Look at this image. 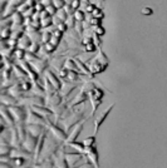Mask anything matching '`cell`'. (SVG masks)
I'll return each mask as SVG.
<instances>
[{
	"label": "cell",
	"instance_id": "cb8c5ba5",
	"mask_svg": "<svg viewBox=\"0 0 167 168\" xmlns=\"http://www.w3.org/2000/svg\"><path fill=\"white\" fill-rule=\"evenodd\" d=\"M91 14H92V16H93V18H96V19H102V18L104 16L103 15V11H102V9L101 8H97V6H96V9Z\"/></svg>",
	"mask_w": 167,
	"mask_h": 168
},
{
	"label": "cell",
	"instance_id": "52a82bcc",
	"mask_svg": "<svg viewBox=\"0 0 167 168\" xmlns=\"http://www.w3.org/2000/svg\"><path fill=\"white\" fill-rule=\"evenodd\" d=\"M84 154L87 157L88 162L91 163L94 168H98V153H97V149L94 146L92 147H86V152Z\"/></svg>",
	"mask_w": 167,
	"mask_h": 168
},
{
	"label": "cell",
	"instance_id": "5bb4252c",
	"mask_svg": "<svg viewBox=\"0 0 167 168\" xmlns=\"http://www.w3.org/2000/svg\"><path fill=\"white\" fill-rule=\"evenodd\" d=\"M83 123L84 122H81V123H78L76 125V128H74L71 133L68 134V137H67V143H71V142H76V139L78 138V136H79V133L82 132V129H83Z\"/></svg>",
	"mask_w": 167,
	"mask_h": 168
},
{
	"label": "cell",
	"instance_id": "d4e9b609",
	"mask_svg": "<svg viewBox=\"0 0 167 168\" xmlns=\"http://www.w3.org/2000/svg\"><path fill=\"white\" fill-rule=\"evenodd\" d=\"M52 4L57 8V9H63L66 6V0H52Z\"/></svg>",
	"mask_w": 167,
	"mask_h": 168
},
{
	"label": "cell",
	"instance_id": "5b68a950",
	"mask_svg": "<svg viewBox=\"0 0 167 168\" xmlns=\"http://www.w3.org/2000/svg\"><path fill=\"white\" fill-rule=\"evenodd\" d=\"M66 60H67V57H64V55H54V57L49 60V67L52 68L54 72L59 73L62 69H64Z\"/></svg>",
	"mask_w": 167,
	"mask_h": 168
},
{
	"label": "cell",
	"instance_id": "f1b7e54d",
	"mask_svg": "<svg viewBox=\"0 0 167 168\" xmlns=\"http://www.w3.org/2000/svg\"><path fill=\"white\" fill-rule=\"evenodd\" d=\"M83 144H84L86 147H92V146H94V137H89V138H87L83 141Z\"/></svg>",
	"mask_w": 167,
	"mask_h": 168
},
{
	"label": "cell",
	"instance_id": "44dd1931",
	"mask_svg": "<svg viewBox=\"0 0 167 168\" xmlns=\"http://www.w3.org/2000/svg\"><path fill=\"white\" fill-rule=\"evenodd\" d=\"M35 164H36L35 168H55V167H54V163H53V159L40 162L39 164H38V163H35Z\"/></svg>",
	"mask_w": 167,
	"mask_h": 168
},
{
	"label": "cell",
	"instance_id": "7c38bea8",
	"mask_svg": "<svg viewBox=\"0 0 167 168\" xmlns=\"http://www.w3.org/2000/svg\"><path fill=\"white\" fill-rule=\"evenodd\" d=\"M88 99H89V95H88L87 93H84L83 90H81L78 94L74 95V99L72 100V103L69 104V108H73V107L77 105V104H84Z\"/></svg>",
	"mask_w": 167,
	"mask_h": 168
},
{
	"label": "cell",
	"instance_id": "ffe728a7",
	"mask_svg": "<svg viewBox=\"0 0 167 168\" xmlns=\"http://www.w3.org/2000/svg\"><path fill=\"white\" fill-rule=\"evenodd\" d=\"M86 11L83 10V9H78V10H76V13H74V18H76L77 21H84L86 20Z\"/></svg>",
	"mask_w": 167,
	"mask_h": 168
},
{
	"label": "cell",
	"instance_id": "603a6c76",
	"mask_svg": "<svg viewBox=\"0 0 167 168\" xmlns=\"http://www.w3.org/2000/svg\"><path fill=\"white\" fill-rule=\"evenodd\" d=\"M39 49H40V44H39V43H31V44H30V46H29V48H28L26 52H30V53L38 54Z\"/></svg>",
	"mask_w": 167,
	"mask_h": 168
},
{
	"label": "cell",
	"instance_id": "8992f818",
	"mask_svg": "<svg viewBox=\"0 0 167 168\" xmlns=\"http://www.w3.org/2000/svg\"><path fill=\"white\" fill-rule=\"evenodd\" d=\"M26 124H45L47 120L45 118H43L41 115H39L38 113L31 109V108H28V113H26Z\"/></svg>",
	"mask_w": 167,
	"mask_h": 168
},
{
	"label": "cell",
	"instance_id": "9c48e42d",
	"mask_svg": "<svg viewBox=\"0 0 167 168\" xmlns=\"http://www.w3.org/2000/svg\"><path fill=\"white\" fill-rule=\"evenodd\" d=\"M45 78L49 80V83L52 84V85L57 90H60V88H62V82L59 80V77H58V74H55L53 73L50 69H47V72H45Z\"/></svg>",
	"mask_w": 167,
	"mask_h": 168
},
{
	"label": "cell",
	"instance_id": "836d02e7",
	"mask_svg": "<svg viewBox=\"0 0 167 168\" xmlns=\"http://www.w3.org/2000/svg\"><path fill=\"white\" fill-rule=\"evenodd\" d=\"M94 9H96V5H94V4H89V5H88V6L84 9V11H86V13H92V11L94 10Z\"/></svg>",
	"mask_w": 167,
	"mask_h": 168
},
{
	"label": "cell",
	"instance_id": "30bf717a",
	"mask_svg": "<svg viewBox=\"0 0 167 168\" xmlns=\"http://www.w3.org/2000/svg\"><path fill=\"white\" fill-rule=\"evenodd\" d=\"M26 129H28V133L33 134V136L38 138L47 130L43 127V124H26Z\"/></svg>",
	"mask_w": 167,
	"mask_h": 168
},
{
	"label": "cell",
	"instance_id": "e575fe53",
	"mask_svg": "<svg viewBox=\"0 0 167 168\" xmlns=\"http://www.w3.org/2000/svg\"><path fill=\"white\" fill-rule=\"evenodd\" d=\"M104 1V0H98V3H97V4H99V3H103Z\"/></svg>",
	"mask_w": 167,
	"mask_h": 168
},
{
	"label": "cell",
	"instance_id": "1f68e13d",
	"mask_svg": "<svg viewBox=\"0 0 167 168\" xmlns=\"http://www.w3.org/2000/svg\"><path fill=\"white\" fill-rule=\"evenodd\" d=\"M93 29H94V33H96V34H97V35H99V36H102V35H103V34H104V29H103V28H102L101 25H98V26H94V28H93Z\"/></svg>",
	"mask_w": 167,
	"mask_h": 168
},
{
	"label": "cell",
	"instance_id": "e0dca14e",
	"mask_svg": "<svg viewBox=\"0 0 167 168\" xmlns=\"http://www.w3.org/2000/svg\"><path fill=\"white\" fill-rule=\"evenodd\" d=\"M64 68H66L67 70H71V72H78V67H77V63H76V60H74V58H67Z\"/></svg>",
	"mask_w": 167,
	"mask_h": 168
},
{
	"label": "cell",
	"instance_id": "d6a6232c",
	"mask_svg": "<svg viewBox=\"0 0 167 168\" xmlns=\"http://www.w3.org/2000/svg\"><path fill=\"white\" fill-rule=\"evenodd\" d=\"M141 11H142V14H145V15H151V14L153 13V10H152L151 8H143Z\"/></svg>",
	"mask_w": 167,
	"mask_h": 168
},
{
	"label": "cell",
	"instance_id": "ba28073f",
	"mask_svg": "<svg viewBox=\"0 0 167 168\" xmlns=\"http://www.w3.org/2000/svg\"><path fill=\"white\" fill-rule=\"evenodd\" d=\"M38 137H35L33 136V134H30V133H28V136L25 138V141L21 143V146L24 147L25 149H28L29 152H33L35 151V148H36V144H38Z\"/></svg>",
	"mask_w": 167,
	"mask_h": 168
},
{
	"label": "cell",
	"instance_id": "7402d4cb",
	"mask_svg": "<svg viewBox=\"0 0 167 168\" xmlns=\"http://www.w3.org/2000/svg\"><path fill=\"white\" fill-rule=\"evenodd\" d=\"M55 16H57L58 19H60L62 21H64V23H66L67 18H68L69 15H68V14L66 13V10H64V8H63V9H58V10H57V13H55Z\"/></svg>",
	"mask_w": 167,
	"mask_h": 168
},
{
	"label": "cell",
	"instance_id": "2e32d148",
	"mask_svg": "<svg viewBox=\"0 0 167 168\" xmlns=\"http://www.w3.org/2000/svg\"><path fill=\"white\" fill-rule=\"evenodd\" d=\"M30 44H31V40H30V38L26 34H24L19 40H18V48H19V49L28 50V48L30 46Z\"/></svg>",
	"mask_w": 167,
	"mask_h": 168
},
{
	"label": "cell",
	"instance_id": "3957f363",
	"mask_svg": "<svg viewBox=\"0 0 167 168\" xmlns=\"http://www.w3.org/2000/svg\"><path fill=\"white\" fill-rule=\"evenodd\" d=\"M9 110L13 115V118L15 119L16 123H25L26 122V113H28V108L21 104H16V105H11L9 107Z\"/></svg>",
	"mask_w": 167,
	"mask_h": 168
},
{
	"label": "cell",
	"instance_id": "7a4b0ae2",
	"mask_svg": "<svg viewBox=\"0 0 167 168\" xmlns=\"http://www.w3.org/2000/svg\"><path fill=\"white\" fill-rule=\"evenodd\" d=\"M84 113H86V109L83 108L82 110H78V112H73L71 113V115H68L66 119H62L63 120V124H64V130L68 133V130L71 129L74 124H78L81 123V119L84 117Z\"/></svg>",
	"mask_w": 167,
	"mask_h": 168
},
{
	"label": "cell",
	"instance_id": "ac0fdd59",
	"mask_svg": "<svg viewBox=\"0 0 167 168\" xmlns=\"http://www.w3.org/2000/svg\"><path fill=\"white\" fill-rule=\"evenodd\" d=\"M66 144H67V146H69L71 148H73L76 152L84 154V152H86V146H84L83 143L79 144V143H77V142H71V143H67V142H66Z\"/></svg>",
	"mask_w": 167,
	"mask_h": 168
},
{
	"label": "cell",
	"instance_id": "4dcf8cb0",
	"mask_svg": "<svg viewBox=\"0 0 167 168\" xmlns=\"http://www.w3.org/2000/svg\"><path fill=\"white\" fill-rule=\"evenodd\" d=\"M57 29H58V30H60L62 33H66V31L68 30V25H67L64 21H62L60 24H58V25H57Z\"/></svg>",
	"mask_w": 167,
	"mask_h": 168
},
{
	"label": "cell",
	"instance_id": "9a60e30c",
	"mask_svg": "<svg viewBox=\"0 0 167 168\" xmlns=\"http://www.w3.org/2000/svg\"><path fill=\"white\" fill-rule=\"evenodd\" d=\"M112 108H113V105H111L109 107V108L107 109V110H106V112H103V113H102V115H99L98 117V118H97L96 119V122H94V134L97 133V132H98V129H99V125L102 124V123H103V120L106 119V118H107V115H108V113H109V112L111 110H112Z\"/></svg>",
	"mask_w": 167,
	"mask_h": 168
},
{
	"label": "cell",
	"instance_id": "4fadbf2b",
	"mask_svg": "<svg viewBox=\"0 0 167 168\" xmlns=\"http://www.w3.org/2000/svg\"><path fill=\"white\" fill-rule=\"evenodd\" d=\"M19 103V100L16 98H14L13 95H10L9 93H5L3 90V94H1V104L6 105V107H11V105H16Z\"/></svg>",
	"mask_w": 167,
	"mask_h": 168
},
{
	"label": "cell",
	"instance_id": "277c9868",
	"mask_svg": "<svg viewBox=\"0 0 167 168\" xmlns=\"http://www.w3.org/2000/svg\"><path fill=\"white\" fill-rule=\"evenodd\" d=\"M47 125H48V129L50 130V133H52L57 139H59L60 142H66L67 141L68 134H67V132L64 129L58 127L57 124L53 123V122H50V120H47Z\"/></svg>",
	"mask_w": 167,
	"mask_h": 168
},
{
	"label": "cell",
	"instance_id": "6da1fadb",
	"mask_svg": "<svg viewBox=\"0 0 167 168\" xmlns=\"http://www.w3.org/2000/svg\"><path fill=\"white\" fill-rule=\"evenodd\" d=\"M59 148H60V141L59 139L55 138L53 134L50 137L47 134V138H45V143H44V147H43V152H41L40 158H39V162L53 159L54 154L59 151Z\"/></svg>",
	"mask_w": 167,
	"mask_h": 168
},
{
	"label": "cell",
	"instance_id": "d590c367",
	"mask_svg": "<svg viewBox=\"0 0 167 168\" xmlns=\"http://www.w3.org/2000/svg\"><path fill=\"white\" fill-rule=\"evenodd\" d=\"M23 168H30V167H29V166H26V167H23Z\"/></svg>",
	"mask_w": 167,
	"mask_h": 168
},
{
	"label": "cell",
	"instance_id": "83f0119b",
	"mask_svg": "<svg viewBox=\"0 0 167 168\" xmlns=\"http://www.w3.org/2000/svg\"><path fill=\"white\" fill-rule=\"evenodd\" d=\"M74 29H76V31L78 33V34H82V33L84 31V28H83V23H82V21H77L76 25H74Z\"/></svg>",
	"mask_w": 167,
	"mask_h": 168
},
{
	"label": "cell",
	"instance_id": "8fae6325",
	"mask_svg": "<svg viewBox=\"0 0 167 168\" xmlns=\"http://www.w3.org/2000/svg\"><path fill=\"white\" fill-rule=\"evenodd\" d=\"M78 84L79 83H72V82H63L62 84V88H60V95L62 97H67L68 94H71V93L76 89L78 87Z\"/></svg>",
	"mask_w": 167,
	"mask_h": 168
},
{
	"label": "cell",
	"instance_id": "f546056e",
	"mask_svg": "<svg viewBox=\"0 0 167 168\" xmlns=\"http://www.w3.org/2000/svg\"><path fill=\"white\" fill-rule=\"evenodd\" d=\"M45 10H47L49 14H50V15H55V13H57V10H58V9L57 8H55L54 5H53V4H50V5H48L47 8H45Z\"/></svg>",
	"mask_w": 167,
	"mask_h": 168
},
{
	"label": "cell",
	"instance_id": "4316f807",
	"mask_svg": "<svg viewBox=\"0 0 167 168\" xmlns=\"http://www.w3.org/2000/svg\"><path fill=\"white\" fill-rule=\"evenodd\" d=\"M92 40H93V44L97 46V48L99 49V46H101V44H102L101 36H99V35H97L96 33H94V34H93V36H92Z\"/></svg>",
	"mask_w": 167,
	"mask_h": 168
},
{
	"label": "cell",
	"instance_id": "484cf974",
	"mask_svg": "<svg viewBox=\"0 0 167 168\" xmlns=\"http://www.w3.org/2000/svg\"><path fill=\"white\" fill-rule=\"evenodd\" d=\"M76 23H77V20H76V18H74V15H69V16L67 18V20H66V24L68 25V28H69V26L74 28Z\"/></svg>",
	"mask_w": 167,
	"mask_h": 168
},
{
	"label": "cell",
	"instance_id": "d6986e66",
	"mask_svg": "<svg viewBox=\"0 0 167 168\" xmlns=\"http://www.w3.org/2000/svg\"><path fill=\"white\" fill-rule=\"evenodd\" d=\"M11 18L14 20V24H24V21H25V18L23 15V13L20 11H16Z\"/></svg>",
	"mask_w": 167,
	"mask_h": 168
}]
</instances>
